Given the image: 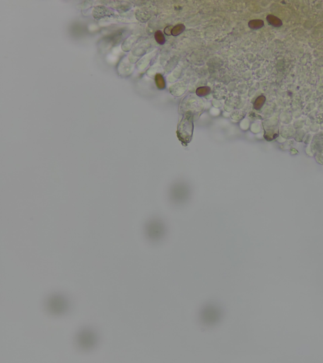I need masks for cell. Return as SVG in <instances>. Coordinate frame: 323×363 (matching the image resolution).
<instances>
[{
	"label": "cell",
	"instance_id": "6da1fadb",
	"mask_svg": "<svg viewBox=\"0 0 323 363\" xmlns=\"http://www.w3.org/2000/svg\"><path fill=\"white\" fill-rule=\"evenodd\" d=\"M48 306L51 312L60 314L66 311L68 307L66 299L61 295H54L51 296L48 302Z\"/></svg>",
	"mask_w": 323,
	"mask_h": 363
},
{
	"label": "cell",
	"instance_id": "7a4b0ae2",
	"mask_svg": "<svg viewBox=\"0 0 323 363\" xmlns=\"http://www.w3.org/2000/svg\"><path fill=\"white\" fill-rule=\"evenodd\" d=\"M78 341L82 348L90 349L96 342L95 334L89 329L83 330L78 335Z\"/></svg>",
	"mask_w": 323,
	"mask_h": 363
},
{
	"label": "cell",
	"instance_id": "3957f363",
	"mask_svg": "<svg viewBox=\"0 0 323 363\" xmlns=\"http://www.w3.org/2000/svg\"><path fill=\"white\" fill-rule=\"evenodd\" d=\"M266 20L269 23V24L275 27H280L283 24L280 18L272 15H268L266 17Z\"/></svg>",
	"mask_w": 323,
	"mask_h": 363
},
{
	"label": "cell",
	"instance_id": "277c9868",
	"mask_svg": "<svg viewBox=\"0 0 323 363\" xmlns=\"http://www.w3.org/2000/svg\"><path fill=\"white\" fill-rule=\"evenodd\" d=\"M248 25L251 28L256 30L264 26V21L261 20H252L249 22Z\"/></svg>",
	"mask_w": 323,
	"mask_h": 363
},
{
	"label": "cell",
	"instance_id": "5b68a950",
	"mask_svg": "<svg viewBox=\"0 0 323 363\" xmlns=\"http://www.w3.org/2000/svg\"><path fill=\"white\" fill-rule=\"evenodd\" d=\"M266 100V98L265 96L263 95H261L259 97H258L256 100H255V102L254 104V107H255V109H256V110H259L260 109L262 106L263 105V104L265 102Z\"/></svg>",
	"mask_w": 323,
	"mask_h": 363
},
{
	"label": "cell",
	"instance_id": "8992f818",
	"mask_svg": "<svg viewBox=\"0 0 323 363\" xmlns=\"http://www.w3.org/2000/svg\"><path fill=\"white\" fill-rule=\"evenodd\" d=\"M184 29H185V27H184V25H182V24L177 25L175 27H174L171 30V34L174 36H177V35H179L180 34H181L184 30Z\"/></svg>",
	"mask_w": 323,
	"mask_h": 363
},
{
	"label": "cell",
	"instance_id": "52a82bcc",
	"mask_svg": "<svg viewBox=\"0 0 323 363\" xmlns=\"http://www.w3.org/2000/svg\"><path fill=\"white\" fill-rule=\"evenodd\" d=\"M155 40L159 44L163 45L165 42V37H164V34H162V32L160 30H158L157 32H155Z\"/></svg>",
	"mask_w": 323,
	"mask_h": 363
},
{
	"label": "cell",
	"instance_id": "ba28073f",
	"mask_svg": "<svg viewBox=\"0 0 323 363\" xmlns=\"http://www.w3.org/2000/svg\"><path fill=\"white\" fill-rule=\"evenodd\" d=\"M210 92V88L208 87H200L197 89L196 90V94L198 96H205L206 95L209 94Z\"/></svg>",
	"mask_w": 323,
	"mask_h": 363
}]
</instances>
